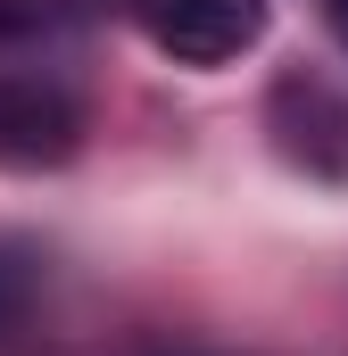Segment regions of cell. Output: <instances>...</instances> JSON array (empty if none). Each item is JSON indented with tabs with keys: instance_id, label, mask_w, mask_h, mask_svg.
Instances as JSON below:
<instances>
[{
	"instance_id": "1",
	"label": "cell",
	"mask_w": 348,
	"mask_h": 356,
	"mask_svg": "<svg viewBox=\"0 0 348 356\" xmlns=\"http://www.w3.org/2000/svg\"><path fill=\"white\" fill-rule=\"evenodd\" d=\"M174 67H224L265 33V0H116Z\"/></svg>"
},
{
	"instance_id": "2",
	"label": "cell",
	"mask_w": 348,
	"mask_h": 356,
	"mask_svg": "<svg viewBox=\"0 0 348 356\" xmlns=\"http://www.w3.org/2000/svg\"><path fill=\"white\" fill-rule=\"evenodd\" d=\"M75 99L58 83H0V166H67L75 158Z\"/></svg>"
},
{
	"instance_id": "3",
	"label": "cell",
	"mask_w": 348,
	"mask_h": 356,
	"mask_svg": "<svg viewBox=\"0 0 348 356\" xmlns=\"http://www.w3.org/2000/svg\"><path fill=\"white\" fill-rule=\"evenodd\" d=\"M33 307V257L0 241V332H17V315Z\"/></svg>"
},
{
	"instance_id": "4",
	"label": "cell",
	"mask_w": 348,
	"mask_h": 356,
	"mask_svg": "<svg viewBox=\"0 0 348 356\" xmlns=\"http://www.w3.org/2000/svg\"><path fill=\"white\" fill-rule=\"evenodd\" d=\"M332 25H340V42H348V0H332Z\"/></svg>"
}]
</instances>
